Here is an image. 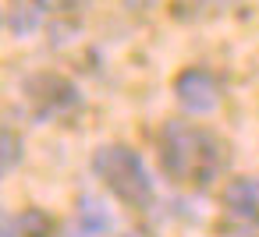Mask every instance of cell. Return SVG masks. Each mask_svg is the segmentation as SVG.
<instances>
[{"label": "cell", "instance_id": "5", "mask_svg": "<svg viewBox=\"0 0 259 237\" xmlns=\"http://www.w3.org/2000/svg\"><path fill=\"white\" fill-rule=\"evenodd\" d=\"M110 230H114V216L107 212V205L96 195H82L68 223V237H110Z\"/></svg>", "mask_w": 259, "mask_h": 237}, {"label": "cell", "instance_id": "13", "mask_svg": "<svg viewBox=\"0 0 259 237\" xmlns=\"http://www.w3.org/2000/svg\"><path fill=\"white\" fill-rule=\"evenodd\" d=\"M124 237H153V233H146V230H132V233H124Z\"/></svg>", "mask_w": 259, "mask_h": 237}, {"label": "cell", "instance_id": "11", "mask_svg": "<svg viewBox=\"0 0 259 237\" xmlns=\"http://www.w3.org/2000/svg\"><path fill=\"white\" fill-rule=\"evenodd\" d=\"M0 237H22L18 219H15V216H8V212H0Z\"/></svg>", "mask_w": 259, "mask_h": 237}, {"label": "cell", "instance_id": "9", "mask_svg": "<svg viewBox=\"0 0 259 237\" xmlns=\"http://www.w3.org/2000/svg\"><path fill=\"white\" fill-rule=\"evenodd\" d=\"M22 159V138L8 128H0V173H8Z\"/></svg>", "mask_w": 259, "mask_h": 237}, {"label": "cell", "instance_id": "10", "mask_svg": "<svg viewBox=\"0 0 259 237\" xmlns=\"http://www.w3.org/2000/svg\"><path fill=\"white\" fill-rule=\"evenodd\" d=\"M39 11H50V15H71L82 8V0H36Z\"/></svg>", "mask_w": 259, "mask_h": 237}, {"label": "cell", "instance_id": "3", "mask_svg": "<svg viewBox=\"0 0 259 237\" xmlns=\"http://www.w3.org/2000/svg\"><path fill=\"white\" fill-rule=\"evenodd\" d=\"M25 96H29L36 117H43V121L68 117L71 110L82 106L78 89H75L68 78H61V75H36V78H29V82H25Z\"/></svg>", "mask_w": 259, "mask_h": 237}, {"label": "cell", "instance_id": "12", "mask_svg": "<svg viewBox=\"0 0 259 237\" xmlns=\"http://www.w3.org/2000/svg\"><path fill=\"white\" fill-rule=\"evenodd\" d=\"M224 237H259L255 230H248V226H241V230H227Z\"/></svg>", "mask_w": 259, "mask_h": 237}, {"label": "cell", "instance_id": "2", "mask_svg": "<svg viewBox=\"0 0 259 237\" xmlns=\"http://www.w3.org/2000/svg\"><path fill=\"white\" fill-rule=\"evenodd\" d=\"M93 170L96 177L107 184V191L124 202L128 209H149L153 202V177L142 163V156L128 145H100L93 156Z\"/></svg>", "mask_w": 259, "mask_h": 237}, {"label": "cell", "instance_id": "8", "mask_svg": "<svg viewBox=\"0 0 259 237\" xmlns=\"http://www.w3.org/2000/svg\"><path fill=\"white\" fill-rule=\"evenodd\" d=\"M39 4H36V0H25V4H22V0H18V4H15V11H11V32L15 36H29L36 25H39Z\"/></svg>", "mask_w": 259, "mask_h": 237}, {"label": "cell", "instance_id": "6", "mask_svg": "<svg viewBox=\"0 0 259 237\" xmlns=\"http://www.w3.org/2000/svg\"><path fill=\"white\" fill-rule=\"evenodd\" d=\"M224 205L241 223H259V177H234L224 188Z\"/></svg>", "mask_w": 259, "mask_h": 237}, {"label": "cell", "instance_id": "4", "mask_svg": "<svg viewBox=\"0 0 259 237\" xmlns=\"http://www.w3.org/2000/svg\"><path fill=\"white\" fill-rule=\"evenodd\" d=\"M174 96L188 113H209L220 106V82L206 68H185L174 78Z\"/></svg>", "mask_w": 259, "mask_h": 237}, {"label": "cell", "instance_id": "1", "mask_svg": "<svg viewBox=\"0 0 259 237\" xmlns=\"http://www.w3.org/2000/svg\"><path fill=\"white\" fill-rule=\"evenodd\" d=\"M160 166L181 188H206L224 173L227 145L199 124L170 121L160 131Z\"/></svg>", "mask_w": 259, "mask_h": 237}, {"label": "cell", "instance_id": "7", "mask_svg": "<svg viewBox=\"0 0 259 237\" xmlns=\"http://www.w3.org/2000/svg\"><path fill=\"white\" fill-rule=\"evenodd\" d=\"M18 230H22V237H54L57 233V223H54V216L47 212V209H25L22 216H18Z\"/></svg>", "mask_w": 259, "mask_h": 237}]
</instances>
